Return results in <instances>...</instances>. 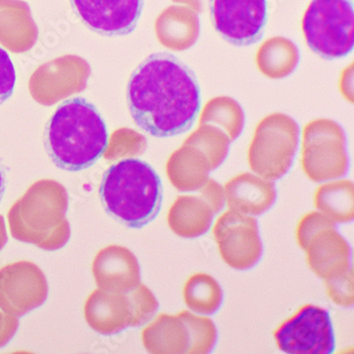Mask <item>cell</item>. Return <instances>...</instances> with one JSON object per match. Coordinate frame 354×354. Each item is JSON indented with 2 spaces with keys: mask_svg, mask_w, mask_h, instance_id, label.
I'll return each instance as SVG.
<instances>
[{
  "mask_svg": "<svg viewBox=\"0 0 354 354\" xmlns=\"http://www.w3.org/2000/svg\"><path fill=\"white\" fill-rule=\"evenodd\" d=\"M130 113L138 128L156 138L191 129L201 111L195 73L176 55L158 53L138 65L127 88Z\"/></svg>",
  "mask_w": 354,
  "mask_h": 354,
  "instance_id": "1",
  "label": "cell"
},
{
  "mask_svg": "<svg viewBox=\"0 0 354 354\" xmlns=\"http://www.w3.org/2000/svg\"><path fill=\"white\" fill-rule=\"evenodd\" d=\"M109 146V131L98 109L82 97L64 100L45 129V148L63 171H86L102 159Z\"/></svg>",
  "mask_w": 354,
  "mask_h": 354,
  "instance_id": "2",
  "label": "cell"
},
{
  "mask_svg": "<svg viewBox=\"0 0 354 354\" xmlns=\"http://www.w3.org/2000/svg\"><path fill=\"white\" fill-rule=\"evenodd\" d=\"M99 198L110 216L129 228L140 229L159 215L163 185L149 164L129 158L104 174Z\"/></svg>",
  "mask_w": 354,
  "mask_h": 354,
  "instance_id": "3",
  "label": "cell"
},
{
  "mask_svg": "<svg viewBox=\"0 0 354 354\" xmlns=\"http://www.w3.org/2000/svg\"><path fill=\"white\" fill-rule=\"evenodd\" d=\"M299 142V126L294 118L280 112L265 116L249 146V167L270 181L281 179L292 168Z\"/></svg>",
  "mask_w": 354,
  "mask_h": 354,
  "instance_id": "4",
  "label": "cell"
},
{
  "mask_svg": "<svg viewBox=\"0 0 354 354\" xmlns=\"http://www.w3.org/2000/svg\"><path fill=\"white\" fill-rule=\"evenodd\" d=\"M306 44L326 60L353 50L354 8L350 0H312L302 17Z\"/></svg>",
  "mask_w": 354,
  "mask_h": 354,
  "instance_id": "5",
  "label": "cell"
},
{
  "mask_svg": "<svg viewBox=\"0 0 354 354\" xmlns=\"http://www.w3.org/2000/svg\"><path fill=\"white\" fill-rule=\"evenodd\" d=\"M301 165L306 177L313 182L346 176L349 158L343 127L329 118L306 124L302 133Z\"/></svg>",
  "mask_w": 354,
  "mask_h": 354,
  "instance_id": "6",
  "label": "cell"
},
{
  "mask_svg": "<svg viewBox=\"0 0 354 354\" xmlns=\"http://www.w3.org/2000/svg\"><path fill=\"white\" fill-rule=\"evenodd\" d=\"M281 351L290 354H330L335 336L329 312L314 304L302 306L274 333Z\"/></svg>",
  "mask_w": 354,
  "mask_h": 354,
  "instance_id": "7",
  "label": "cell"
},
{
  "mask_svg": "<svg viewBox=\"0 0 354 354\" xmlns=\"http://www.w3.org/2000/svg\"><path fill=\"white\" fill-rule=\"evenodd\" d=\"M213 236L223 262L235 270H248L262 259L264 248L254 216L223 212L215 221Z\"/></svg>",
  "mask_w": 354,
  "mask_h": 354,
  "instance_id": "8",
  "label": "cell"
},
{
  "mask_svg": "<svg viewBox=\"0 0 354 354\" xmlns=\"http://www.w3.org/2000/svg\"><path fill=\"white\" fill-rule=\"evenodd\" d=\"M217 32L235 46L256 44L267 23L266 0H209Z\"/></svg>",
  "mask_w": 354,
  "mask_h": 354,
  "instance_id": "9",
  "label": "cell"
},
{
  "mask_svg": "<svg viewBox=\"0 0 354 354\" xmlns=\"http://www.w3.org/2000/svg\"><path fill=\"white\" fill-rule=\"evenodd\" d=\"M82 23L104 37H120L136 30L145 0H71Z\"/></svg>",
  "mask_w": 354,
  "mask_h": 354,
  "instance_id": "10",
  "label": "cell"
},
{
  "mask_svg": "<svg viewBox=\"0 0 354 354\" xmlns=\"http://www.w3.org/2000/svg\"><path fill=\"white\" fill-rule=\"evenodd\" d=\"M225 205L231 211L260 216L276 203V185L270 180L250 173H242L223 187Z\"/></svg>",
  "mask_w": 354,
  "mask_h": 354,
  "instance_id": "11",
  "label": "cell"
},
{
  "mask_svg": "<svg viewBox=\"0 0 354 354\" xmlns=\"http://www.w3.org/2000/svg\"><path fill=\"white\" fill-rule=\"evenodd\" d=\"M304 251L310 270L322 280L339 276L351 267V249L336 227L318 231Z\"/></svg>",
  "mask_w": 354,
  "mask_h": 354,
  "instance_id": "12",
  "label": "cell"
},
{
  "mask_svg": "<svg viewBox=\"0 0 354 354\" xmlns=\"http://www.w3.org/2000/svg\"><path fill=\"white\" fill-rule=\"evenodd\" d=\"M156 33L160 43L166 48L174 51L187 50L199 37L201 21L191 8L171 6L156 21Z\"/></svg>",
  "mask_w": 354,
  "mask_h": 354,
  "instance_id": "13",
  "label": "cell"
},
{
  "mask_svg": "<svg viewBox=\"0 0 354 354\" xmlns=\"http://www.w3.org/2000/svg\"><path fill=\"white\" fill-rule=\"evenodd\" d=\"M214 212L201 195H181L168 211V227L178 236L197 239L211 229Z\"/></svg>",
  "mask_w": 354,
  "mask_h": 354,
  "instance_id": "14",
  "label": "cell"
},
{
  "mask_svg": "<svg viewBox=\"0 0 354 354\" xmlns=\"http://www.w3.org/2000/svg\"><path fill=\"white\" fill-rule=\"evenodd\" d=\"M212 171L209 160L195 146L184 144L171 153L166 164V175L177 191H199Z\"/></svg>",
  "mask_w": 354,
  "mask_h": 354,
  "instance_id": "15",
  "label": "cell"
},
{
  "mask_svg": "<svg viewBox=\"0 0 354 354\" xmlns=\"http://www.w3.org/2000/svg\"><path fill=\"white\" fill-rule=\"evenodd\" d=\"M144 342L152 353H189V331L178 314H161L144 332Z\"/></svg>",
  "mask_w": 354,
  "mask_h": 354,
  "instance_id": "16",
  "label": "cell"
},
{
  "mask_svg": "<svg viewBox=\"0 0 354 354\" xmlns=\"http://www.w3.org/2000/svg\"><path fill=\"white\" fill-rule=\"evenodd\" d=\"M299 49L294 41L283 37H270L261 45L257 53L260 72L270 79L290 76L299 63Z\"/></svg>",
  "mask_w": 354,
  "mask_h": 354,
  "instance_id": "17",
  "label": "cell"
},
{
  "mask_svg": "<svg viewBox=\"0 0 354 354\" xmlns=\"http://www.w3.org/2000/svg\"><path fill=\"white\" fill-rule=\"evenodd\" d=\"M353 182L338 180L322 184L314 195V207L335 223L354 218Z\"/></svg>",
  "mask_w": 354,
  "mask_h": 354,
  "instance_id": "18",
  "label": "cell"
},
{
  "mask_svg": "<svg viewBox=\"0 0 354 354\" xmlns=\"http://www.w3.org/2000/svg\"><path fill=\"white\" fill-rule=\"evenodd\" d=\"M183 299L194 313L213 315L223 304V288L214 277L197 272L192 274L184 284Z\"/></svg>",
  "mask_w": 354,
  "mask_h": 354,
  "instance_id": "19",
  "label": "cell"
},
{
  "mask_svg": "<svg viewBox=\"0 0 354 354\" xmlns=\"http://www.w3.org/2000/svg\"><path fill=\"white\" fill-rule=\"evenodd\" d=\"M203 124L218 127L233 142L241 136L244 130V111L231 97H215L201 111L199 124Z\"/></svg>",
  "mask_w": 354,
  "mask_h": 354,
  "instance_id": "20",
  "label": "cell"
},
{
  "mask_svg": "<svg viewBox=\"0 0 354 354\" xmlns=\"http://www.w3.org/2000/svg\"><path fill=\"white\" fill-rule=\"evenodd\" d=\"M184 144L195 146L209 160L212 171H215L228 157L231 140L223 130L209 124H199Z\"/></svg>",
  "mask_w": 354,
  "mask_h": 354,
  "instance_id": "21",
  "label": "cell"
},
{
  "mask_svg": "<svg viewBox=\"0 0 354 354\" xmlns=\"http://www.w3.org/2000/svg\"><path fill=\"white\" fill-rule=\"evenodd\" d=\"M178 315L187 324L189 331V353L205 354L213 351L218 337L214 322L211 318L197 315L189 310H181Z\"/></svg>",
  "mask_w": 354,
  "mask_h": 354,
  "instance_id": "22",
  "label": "cell"
},
{
  "mask_svg": "<svg viewBox=\"0 0 354 354\" xmlns=\"http://www.w3.org/2000/svg\"><path fill=\"white\" fill-rule=\"evenodd\" d=\"M328 297L333 304L344 308L353 306V269L350 267L347 272L334 278L324 280Z\"/></svg>",
  "mask_w": 354,
  "mask_h": 354,
  "instance_id": "23",
  "label": "cell"
},
{
  "mask_svg": "<svg viewBox=\"0 0 354 354\" xmlns=\"http://www.w3.org/2000/svg\"><path fill=\"white\" fill-rule=\"evenodd\" d=\"M336 223L329 217L322 214V212H310L304 215L297 225L296 239L302 250H306L310 239L318 232L326 228H334Z\"/></svg>",
  "mask_w": 354,
  "mask_h": 354,
  "instance_id": "24",
  "label": "cell"
},
{
  "mask_svg": "<svg viewBox=\"0 0 354 354\" xmlns=\"http://www.w3.org/2000/svg\"><path fill=\"white\" fill-rule=\"evenodd\" d=\"M17 84V72L9 53L0 47V106L13 94Z\"/></svg>",
  "mask_w": 354,
  "mask_h": 354,
  "instance_id": "25",
  "label": "cell"
},
{
  "mask_svg": "<svg viewBox=\"0 0 354 354\" xmlns=\"http://www.w3.org/2000/svg\"><path fill=\"white\" fill-rule=\"evenodd\" d=\"M199 191L214 212V214H218L223 211L225 205V191L218 182L209 178Z\"/></svg>",
  "mask_w": 354,
  "mask_h": 354,
  "instance_id": "26",
  "label": "cell"
},
{
  "mask_svg": "<svg viewBox=\"0 0 354 354\" xmlns=\"http://www.w3.org/2000/svg\"><path fill=\"white\" fill-rule=\"evenodd\" d=\"M352 73H353V64L348 66L342 74L341 83H339V88L343 96L347 99L348 102H353V91H352Z\"/></svg>",
  "mask_w": 354,
  "mask_h": 354,
  "instance_id": "27",
  "label": "cell"
},
{
  "mask_svg": "<svg viewBox=\"0 0 354 354\" xmlns=\"http://www.w3.org/2000/svg\"><path fill=\"white\" fill-rule=\"evenodd\" d=\"M173 1L174 3H181L185 7L191 8L196 13H201L209 0H173Z\"/></svg>",
  "mask_w": 354,
  "mask_h": 354,
  "instance_id": "28",
  "label": "cell"
},
{
  "mask_svg": "<svg viewBox=\"0 0 354 354\" xmlns=\"http://www.w3.org/2000/svg\"><path fill=\"white\" fill-rule=\"evenodd\" d=\"M6 191V173L3 165L0 163V201L3 199Z\"/></svg>",
  "mask_w": 354,
  "mask_h": 354,
  "instance_id": "29",
  "label": "cell"
}]
</instances>
